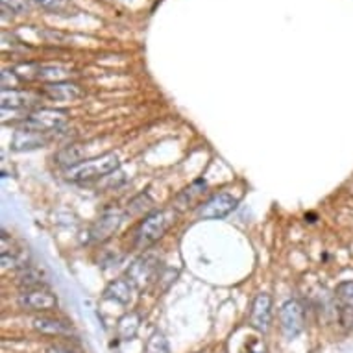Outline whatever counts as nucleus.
I'll use <instances>...</instances> for the list:
<instances>
[{"label":"nucleus","instance_id":"b1692460","mask_svg":"<svg viewBox=\"0 0 353 353\" xmlns=\"http://www.w3.org/2000/svg\"><path fill=\"white\" fill-rule=\"evenodd\" d=\"M47 353H76V352L67 346H61V344H50V346L47 347Z\"/></svg>","mask_w":353,"mask_h":353},{"label":"nucleus","instance_id":"aec40b11","mask_svg":"<svg viewBox=\"0 0 353 353\" xmlns=\"http://www.w3.org/2000/svg\"><path fill=\"white\" fill-rule=\"evenodd\" d=\"M336 298L342 305L353 307V281H344L336 287Z\"/></svg>","mask_w":353,"mask_h":353},{"label":"nucleus","instance_id":"f03ea898","mask_svg":"<svg viewBox=\"0 0 353 353\" xmlns=\"http://www.w3.org/2000/svg\"><path fill=\"white\" fill-rule=\"evenodd\" d=\"M119 156L115 152H108L104 156L94 157V159H87L81 161L80 165L69 168V180L70 181H93L99 178H104L108 174L119 168Z\"/></svg>","mask_w":353,"mask_h":353},{"label":"nucleus","instance_id":"a211bd4d","mask_svg":"<svg viewBox=\"0 0 353 353\" xmlns=\"http://www.w3.org/2000/svg\"><path fill=\"white\" fill-rule=\"evenodd\" d=\"M39 281H41L39 272L34 270V268H23L17 276V283L21 285V287H26V290L39 289Z\"/></svg>","mask_w":353,"mask_h":353},{"label":"nucleus","instance_id":"0eeeda50","mask_svg":"<svg viewBox=\"0 0 353 353\" xmlns=\"http://www.w3.org/2000/svg\"><path fill=\"white\" fill-rule=\"evenodd\" d=\"M19 305L23 309H30V311H50L58 305V300L48 290L30 289L23 290V294H19Z\"/></svg>","mask_w":353,"mask_h":353},{"label":"nucleus","instance_id":"f3484780","mask_svg":"<svg viewBox=\"0 0 353 353\" xmlns=\"http://www.w3.org/2000/svg\"><path fill=\"white\" fill-rule=\"evenodd\" d=\"M67 74H69L67 69L58 67V65H41V67H35V78H41V80H58V78H63Z\"/></svg>","mask_w":353,"mask_h":353},{"label":"nucleus","instance_id":"412c9836","mask_svg":"<svg viewBox=\"0 0 353 353\" xmlns=\"http://www.w3.org/2000/svg\"><path fill=\"white\" fill-rule=\"evenodd\" d=\"M32 2L50 12H63L69 8V0H32Z\"/></svg>","mask_w":353,"mask_h":353},{"label":"nucleus","instance_id":"2eb2a0df","mask_svg":"<svg viewBox=\"0 0 353 353\" xmlns=\"http://www.w3.org/2000/svg\"><path fill=\"white\" fill-rule=\"evenodd\" d=\"M47 143V141L41 137V134H35V132H26V130H21L13 137L12 146L15 150H30V148H39Z\"/></svg>","mask_w":353,"mask_h":353},{"label":"nucleus","instance_id":"f257e3e1","mask_svg":"<svg viewBox=\"0 0 353 353\" xmlns=\"http://www.w3.org/2000/svg\"><path fill=\"white\" fill-rule=\"evenodd\" d=\"M174 219H176V214L172 211H168V209H161V211H154V213L146 214L145 220L141 222L139 230L135 233V246L139 250L152 246L168 232V228L174 224Z\"/></svg>","mask_w":353,"mask_h":353},{"label":"nucleus","instance_id":"4be33fe9","mask_svg":"<svg viewBox=\"0 0 353 353\" xmlns=\"http://www.w3.org/2000/svg\"><path fill=\"white\" fill-rule=\"evenodd\" d=\"M2 6L12 13H26L28 12V0H0Z\"/></svg>","mask_w":353,"mask_h":353},{"label":"nucleus","instance_id":"9b49d317","mask_svg":"<svg viewBox=\"0 0 353 353\" xmlns=\"http://www.w3.org/2000/svg\"><path fill=\"white\" fill-rule=\"evenodd\" d=\"M34 330L39 331L41 335H70L72 333V327H70L67 322L58 319H50V316H37L34 319Z\"/></svg>","mask_w":353,"mask_h":353},{"label":"nucleus","instance_id":"39448f33","mask_svg":"<svg viewBox=\"0 0 353 353\" xmlns=\"http://www.w3.org/2000/svg\"><path fill=\"white\" fill-rule=\"evenodd\" d=\"M239 200L230 192H219L209 198L208 202H203L198 209V216L203 220H219L230 214L233 209L237 208Z\"/></svg>","mask_w":353,"mask_h":353},{"label":"nucleus","instance_id":"dca6fc26","mask_svg":"<svg viewBox=\"0 0 353 353\" xmlns=\"http://www.w3.org/2000/svg\"><path fill=\"white\" fill-rule=\"evenodd\" d=\"M139 324H141V319L137 313H130L126 316H122L121 322H119V336L128 341V339H134L137 330H139Z\"/></svg>","mask_w":353,"mask_h":353},{"label":"nucleus","instance_id":"1a4fd4ad","mask_svg":"<svg viewBox=\"0 0 353 353\" xmlns=\"http://www.w3.org/2000/svg\"><path fill=\"white\" fill-rule=\"evenodd\" d=\"M45 97H48L50 100H59V102H70V100H76L81 94L80 87L76 83H70V81H54V83H48L43 89Z\"/></svg>","mask_w":353,"mask_h":353},{"label":"nucleus","instance_id":"ddd939ff","mask_svg":"<svg viewBox=\"0 0 353 353\" xmlns=\"http://www.w3.org/2000/svg\"><path fill=\"white\" fill-rule=\"evenodd\" d=\"M83 156H85V150H83L81 146L69 145V146H65V148H61V150L54 156V161L58 163L59 167L72 168L83 161Z\"/></svg>","mask_w":353,"mask_h":353},{"label":"nucleus","instance_id":"4468645a","mask_svg":"<svg viewBox=\"0 0 353 353\" xmlns=\"http://www.w3.org/2000/svg\"><path fill=\"white\" fill-rule=\"evenodd\" d=\"M30 104V97L23 91H17V89H2V94H0V105L2 110L8 111H17L23 110Z\"/></svg>","mask_w":353,"mask_h":353},{"label":"nucleus","instance_id":"7ed1b4c3","mask_svg":"<svg viewBox=\"0 0 353 353\" xmlns=\"http://www.w3.org/2000/svg\"><path fill=\"white\" fill-rule=\"evenodd\" d=\"M65 121H67V115H65L63 111L43 108V110L30 113L26 117V121H24L23 128L26 132L47 134V132H52V130H58L59 126H63Z\"/></svg>","mask_w":353,"mask_h":353},{"label":"nucleus","instance_id":"5701e85b","mask_svg":"<svg viewBox=\"0 0 353 353\" xmlns=\"http://www.w3.org/2000/svg\"><path fill=\"white\" fill-rule=\"evenodd\" d=\"M341 324L346 327V330H352L353 327V307L341 305Z\"/></svg>","mask_w":353,"mask_h":353},{"label":"nucleus","instance_id":"9d476101","mask_svg":"<svg viewBox=\"0 0 353 353\" xmlns=\"http://www.w3.org/2000/svg\"><path fill=\"white\" fill-rule=\"evenodd\" d=\"M122 222V214L119 211H108L99 219V222L93 226V239L97 241H104L111 237L113 233L119 230Z\"/></svg>","mask_w":353,"mask_h":353},{"label":"nucleus","instance_id":"423d86ee","mask_svg":"<svg viewBox=\"0 0 353 353\" xmlns=\"http://www.w3.org/2000/svg\"><path fill=\"white\" fill-rule=\"evenodd\" d=\"M272 322V298L265 292H261L252 301L250 309V324L254 325L257 331H268Z\"/></svg>","mask_w":353,"mask_h":353},{"label":"nucleus","instance_id":"6e6552de","mask_svg":"<svg viewBox=\"0 0 353 353\" xmlns=\"http://www.w3.org/2000/svg\"><path fill=\"white\" fill-rule=\"evenodd\" d=\"M156 272V261L152 257H141L134 261L132 267L128 268V279L132 281L135 289H145L146 285L150 283Z\"/></svg>","mask_w":353,"mask_h":353},{"label":"nucleus","instance_id":"20e7f679","mask_svg":"<svg viewBox=\"0 0 353 353\" xmlns=\"http://www.w3.org/2000/svg\"><path fill=\"white\" fill-rule=\"evenodd\" d=\"M279 322H281V331L287 339H294L300 335L305 325V311L300 301H285L279 311Z\"/></svg>","mask_w":353,"mask_h":353},{"label":"nucleus","instance_id":"6ab92c4d","mask_svg":"<svg viewBox=\"0 0 353 353\" xmlns=\"http://www.w3.org/2000/svg\"><path fill=\"white\" fill-rule=\"evenodd\" d=\"M146 353H170L167 339L161 333H154L146 342Z\"/></svg>","mask_w":353,"mask_h":353},{"label":"nucleus","instance_id":"f8f14e48","mask_svg":"<svg viewBox=\"0 0 353 353\" xmlns=\"http://www.w3.org/2000/svg\"><path fill=\"white\" fill-rule=\"evenodd\" d=\"M134 285L130 279H115V281H111L108 285V289H105V298H110V300H115L119 303H130L132 301V294H134Z\"/></svg>","mask_w":353,"mask_h":353}]
</instances>
